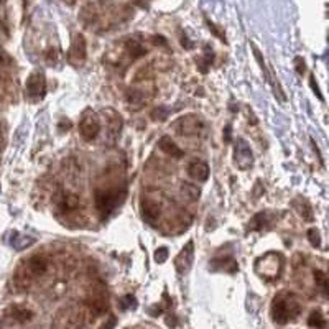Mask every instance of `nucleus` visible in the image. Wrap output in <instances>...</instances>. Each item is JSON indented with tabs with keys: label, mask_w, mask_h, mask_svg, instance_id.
<instances>
[{
	"label": "nucleus",
	"mask_w": 329,
	"mask_h": 329,
	"mask_svg": "<svg viewBox=\"0 0 329 329\" xmlns=\"http://www.w3.org/2000/svg\"><path fill=\"white\" fill-rule=\"evenodd\" d=\"M234 163L237 164L239 170H249L254 163L252 150H250V145L244 138H237L236 147H234Z\"/></svg>",
	"instance_id": "nucleus-4"
},
{
	"label": "nucleus",
	"mask_w": 329,
	"mask_h": 329,
	"mask_svg": "<svg viewBox=\"0 0 329 329\" xmlns=\"http://www.w3.org/2000/svg\"><path fill=\"white\" fill-rule=\"evenodd\" d=\"M308 240L313 247H321V236H319V231L316 227H311L308 231Z\"/></svg>",
	"instance_id": "nucleus-25"
},
{
	"label": "nucleus",
	"mask_w": 329,
	"mask_h": 329,
	"mask_svg": "<svg viewBox=\"0 0 329 329\" xmlns=\"http://www.w3.org/2000/svg\"><path fill=\"white\" fill-rule=\"evenodd\" d=\"M119 306L120 310H130V308H135L137 306V300H135V296H132V295H125L124 298H120L119 301Z\"/></svg>",
	"instance_id": "nucleus-24"
},
{
	"label": "nucleus",
	"mask_w": 329,
	"mask_h": 329,
	"mask_svg": "<svg viewBox=\"0 0 329 329\" xmlns=\"http://www.w3.org/2000/svg\"><path fill=\"white\" fill-rule=\"evenodd\" d=\"M168 114L170 111L164 106H158L156 109H153L152 111V119L153 120H167L168 119Z\"/></svg>",
	"instance_id": "nucleus-23"
},
{
	"label": "nucleus",
	"mask_w": 329,
	"mask_h": 329,
	"mask_svg": "<svg viewBox=\"0 0 329 329\" xmlns=\"http://www.w3.org/2000/svg\"><path fill=\"white\" fill-rule=\"evenodd\" d=\"M191 178L198 179V181H206L209 178V167L204 161H193L190 167H188Z\"/></svg>",
	"instance_id": "nucleus-13"
},
{
	"label": "nucleus",
	"mask_w": 329,
	"mask_h": 329,
	"mask_svg": "<svg viewBox=\"0 0 329 329\" xmlns=\"http://www.w3.org/2000/svg\"><path fill=\"white\" fill-rule=\"evenodd\" d=\"M115 324H117V318L115 316H109V319L102 324V327H100V329H114Z\"/></svg>",
	"instance_id": "nucleus-30"
},
{
	"label": "nucleus",
	"mask_w": 329,
	"mask_h": 329,
	"mask_svg": "<svg viewBox=\"0 0 329 329\" xmlns=\"http://www.w3.org/2000/svg\"><path fill=\"white\" fill-rule=\"evenodd\" d=\"M25 91H27V96L30 99H43L45 92H46V81H45V76L43 73H31L27 79L25 84Z\"/></svg>",
	"instance_id": "nucleus-7"
},
{
	"label": "nucleus",
	"mask_w": 329,
	"mask_h": 329,
	"mask_svg": "<svg viewBox=\"0 0 329 329\" xmlns=\"http://www.w3.org/2000/svg\"><path fill=\"white\" fill-rule=\"evenodd\" d=\"M100 130V120L96 112L92 111H86L79 120V132H81V137L84 140H94L97 137Z\"/></svg>",
	"instance_id": "nucleus-3"
},
{
	"label": "nucleus",
	"mask_w": 329,
	"mask_h": 329,
	"mask_svg": "<svg viewBox=\"0 0 329 329\" xmlns=\"http://www.w3.org/2000/svg\"><path fill=\"white\" fill-rule=\"evenodd\" d=\"M125 48H127V51L130 53L132 59H137V58L145 56L147 54V48L142 46V43L137 42V40H129L127 43H125Z\"/></svg>",
	"instance_id": "nucleus-15"
},
{
	"label": "nucleus",
	"mask_w": 329,
	"mask_h": 329,
	"mask_svg": "<svg viewBox=\"0 0 329 329\" xmlns=\"http://www.w3.org/2000/svg\"><path fill=\"white\" fill-rule=\"evenodd\" d=\"M127 102L130 104V107L134 109H140L142 104L145 102V96L140 91H130L127 96Z\"/></svg>",
	"instance_id": "nucleus-18"
},
{
	"label": "nucleus",
	"mask_w": 329,
	"mask_h": 329,
	"mask_svg": "<svg viewBox=\"0 0 329 329\" xmlns=\"http://www.w3.org/2000/svg\"><path fill=\"white\" fill-rule=\"evenodd\" d=\"M79 208V198L76 194H66L61 201V209L63 211H74Z\"/></svg>",
	"instance_id": "nucleus-17"
},
{
	"label": "nucleus",
	"mask_w": 329,
	"mask_h": 329,
	"mask_svg": "<svg viewBox=\"0 0 329 329\" xmlns=\"http://www.w3.org/2000/svg\"><path fill=\"white\" fill-rule=\"evenodd\" d=\"M27 269L31 277H42L46 272V269H48V262H46L43 257L35 255L27 262Z\"/></svg>",
	"instance_id": "nucleus-11"
},
{
	"label": "nucleus",
	"mask_w": 329,
	"mask_h": 329,
	"mask_svg": "<svg viewBox=\"0 0 329 329\" xmlns=\"http://www.w3.org/2000/svg\"><path fill=\"white\" fill-rule=\"evenodd\" d=\"M315 281H316V285L321 288V292H323L324 295L327 293V278L324 275V272H321V270H316L315 272Z\"/></svg>",
	"instance_id": "nucleus-22"
},
{
	"label": "nucleus",
	"mask_w": 329,
	"mask_h": 329,
	"mask_svg": "<svg viewBox=\"0 0 329 329\" xmlns=\"http://www.w3.org/2000/svg\"><path fill=\"white\" fill-rule=\"evenodd\" d=\"M265 224H267V213H258L257 216H254L252 221H250V229L260 231L263 229Z\"/></svg>",
	"instance_id": "nucleus-20"
},
{
	"label": "nucleus",
	"mask_w": 329,
	"mask_h": 329,
	"mask_svg": "<svg viewBox=\"0 0 329 329\" xmlns=\"http://www.w3.org/2000/svg\"><path fill=\"white\" fill-rule=\"evenodd\" d=\"M295 65H296V73H298V74H303L304 71H306V65H304V61H303L301 56L295 58Z\"/></svg>",
	"instance_id": "nucleus-27"
},
{
	"label": "nucleus",
	"mask_w": 329,
	"mask_h": 329,
	"mask_svg": "<svg viewBox=\"0 0 329 329\" xmlns=\"http://www.w3.org/2000/svg\"><path fill=\"white\" fill-rule=\"evenodd\" d=\"M308 324H310L311 327L323 329V327L326 326V319H324V316L321 315L319 311H313L311 316H310V319H308Z\"/></svg>",
	"instance_id": "nucleus-19"
},
{
	"label": "nucleus",
	"mask_w": 329,
	"mask_h": 329,
	"mask_svg": "<svg viewBox=\"0 0 329 329\" xmlns=\"http://www.w3.org/2000/svg\"><path fill=\"white\" fill-rule=\"evenodd\" d=\"M231 137H232L231 135V125H227V127H225V137H224L225 142H231Z\"/></svg>",
	"instance_id": "nucleus-31"
},
{
	"label": "nucleus",
	"mask_w": 329,
	"mask_h": 329,
	"mask_svg": "<svg viewBox=\"0 0 329 329\" xmlns=\"http://www.w3.org/2000/svg\"><path fill=\"white\" fill-rule=\"evenodd\" d=\"M206 23H208V27H209V30H211V31H213V33H214V35H216L217 38H221V42H224V43H225V36H224V35L221 33V31H219V30H217V27L214 25V23H213V22H209V20H206Z\"/></svg>",
	"instance_id": "nucleus-28"
},
{
	"label": "nucleus",
	"mask_w": 329,
	"mask_h": 329,
	"mask_svg": "<svg viewBox=\"0 0 329 329\" xmlns=\"http://www.w3.org/2000/svg\"><path fill=\"white\" fill-rule=\"evenodd\" d=\"M86 53H88V48H86V38L81 33L74 35L71 46H69V51H68V61L71 63L73 66H79L86 61Z\"/></svg>",
	"instance_id": "nucleus-6"
},
{
	"label": "nucleus",
	"mask_w": 329,
	"mask_h": 329,
	"mask_svg": "<svg viewBox=\"0 0 329 329\" xmlns=\"http://www.w3.org/2000/svg\"><path fill=\"white\" fill-rule=\"evenodd\" d=\"M35 237L27 236V234H20V232H12V237H10V245L15 250H25L28 247H31L35 244Z\"/></svg>",
	"instance_id": "nucleus-12"
},
{
	"label": "nucleus",
	"mask_w": 329,
	"mask_h": 329,
	"mask_svg": "<svg viewBox=\"0 0 329 329\" xmlns=\"http://www.w3.org/2000/svg\"><path fill=\"white\" fill-rule=\"evenodd\" d=\"M193 260H194V244H193V240H190L175 258V269L179 275H184V273L191 270Z\"/></svg>",
	"instance_id": "nucleus-8"
},
{
	"label": "nucleus",
	"mask_w": 329,
	"mask_h": 329,
	"mask_svg": "<svg viewBox=\"0 0 329 329\" xmlns=\"http://www.w3.org/2000/svg\"><path fill=\"white\" fill-rule=\"evenodd\" d=\"M153 258H155V262H156V263H164V262H167V258H168V249H167V247H160V249H156V250H155Z\"/></svg>",
	"instance_id": "nucleus-26"
},
{
	"label": "nucleus",
	"mask_w": 329,
	"mask_h": 329,
	"mask_svg": "<svg viewBox=\"0 0 329 329\" xmlns=\"http://www.w3.org/2000/svg\"><path fill=\"white\" fill-rule=\"evenodd\" d=\"M2 61H4V58H2V54H0V63H2Z\"/></svg>",
	"instance_id": "nucleus-32"
},
{
	"label": "nucleus",
	"mask_w": 329,
	"mask_h": 329,
	"mask_svg": "<svg viewBox=\"0 0 329 329\" xmlns=\"http://www.w3.org/2000/svg\"><path fill=\"white\" fill-rule=\"evenodd\" d=\"M10 316L17 321V323H28V321H31V318H33V313H31L30 310L27 308H18V306H15V308H10Z\"/></svg>",
	"instance_id": "nucleus-16"
},
{
	"label": "nucleus",
	"mask_w": 329,
	"mask_h": 329,
	"mask_svg": "<svg viewBox=\"0 0 329 329\" xmlns=\"http://www.w3.org/2000/svg\"><path fill=\"white\" fill-rule=\"evenodd\" d=\"M140 209H142L143 219L150 224H153L156 219L160 217V206L152 199H143L142 202H140Z\"/></svg>",
	"instance_id": "nucleus-10"
},
{
	"label": "nucleus",
	"mask_w": 329,
	"mask_h": 329,
	"mask_svg": "<svg viewBox=\"0 0 329 329\" xmlns=\"http://www.w3.org/2000/svg\"><path fill=\"white\" fill-rule=\"evenodd\" d=\"M300 311L298 303L292 301L290 298H275L272 304V318L278 324H285Z\"/></svg>",
	"instance_id": "nucleus-1"
},
{
	"label": "nucleus",
	"mask_w": 329,
	"mask_h": 329,
	"mask_svg": "<svg viewBox=\"0 0 329 329\" xmlns=\"http://www.w3.org/2000/svg\"><path fill=\"white\" fill-rule=\"evenodd\" d=\"M181 190H183V193L188 196V198L193 199V201H194V199H198V198H199V194H201V190H199V188L196 186V184H191V183H184Z\"/></svg>",
	"instance_id": "nucleus-21"
},
{
	"label": "nucleus",
	"mask_w": 329,
	"mask_h": 329,
	"mask_svg": "<svg viewBox=\"0 0 329 329\" xmlns=\"http://www.w3.org/2000/svg\"><path fill=\"white\" fill-rule=\"evenodd\" d=\"M310 86H311V89L315 91V94L319 97V100H324V97H323V94H321V91H319V86L315 83V76H311L310 77Z\"/></svg>",
	"instance_id": "nucleus-29"
},
{
	"label": "nucleus",
	"mask_w": 329,
	"mask_h": 329,
	"mask_svg": "<svg viewBox=\"0 0 329 329\" xmlns=\"http://www.w3.org/2000/svg\"><path fill=\"white\" fill-rule=\"evenodd\" d=\"M158 147L161 148V150L170 155V156H173V158H181V156L184 155L183 150L179 148L173 140H171V137H161L160 138V142H158Z\"/></svg>",
	"instance_id": "nucleus-14"
},
{
	"label": "nucleus",
	"mask_w": 329,
	"mask_h": 329,
	"mask_svg": "<svg viewBox=\"0 0 329 329\" xmlns=\"http://www.w3.org/2000/svg\"><path fill=\"white\" fill-rule=\"evenodd\" d=\"M119 194L112 191H97L96 193V208L102 217H107L109 214L119 204Z\"/></svg>",
	"instance_id": "nucleus-5"
},
{
	"label": "nucleus",
	"mask_w": 329,
	"mask_h": 329,
	"mask_svg": "<svg viewBox=\"0 0 329 329\" xmlns=\"http://www.w3.org/2000/svg\"><path fill=\"white\" fill-rule=\"evenodd\" d=\"M262 265H263V270L258 272L262 277L278 278L280 270H281V257L278 254H272V262H270V254H267L257 262V267H262Z\"/></svg>",
	"instance_id": "nucleus-9"
},
{
	"label": "nucleus",
	"mask_w": 329,
	"mask_h": 329,
	"mask_svg": "<svg viewBox=\"0 0 329 329\" xmlns=\"http://www.w3.org/2000/svg\"><path fill=\"white\" fill-rule=\"evenodd\" d=\"M173 129L178 135L190 137V135H198L204 130V122L201 120V117L198 115H184L181 119H178L173 124Z\"/></svg>",
	"instance_id": "nucleus-2"
}]
</instances>
